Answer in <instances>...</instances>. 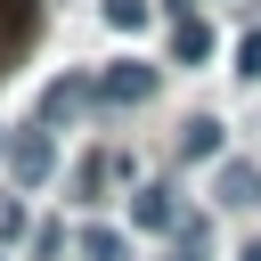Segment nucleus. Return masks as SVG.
Returning <instances> with one entry per match:
<instances>
[{
  "mask_svg": "<svg viewBox=\"0 0 261 261\" xmlns=\"http://www.w3.org/2000/svg\"><path fill=\"white\" fill-rule=\"evenodd\" d=\"M98 98H114V106H139V98H155V65H114V73L98 82Z\"/></svg>",
  "mask_w": 261,
  "mask_h": 261,
  "instance_id": "obj_1",
  "label": "nucleus"
},
{
  "mask_svg": "<svg viewBox=\"0 0 261 261\" xmlns=\"http://www.w3.org/2000/svg\"><path fill=\"white\" fill-rule=\"evenodd\" d=\"M179 155H188V163H212V155H220V122H212V114H196V122L179 130Z\"/></svg>",
  "mask_w": 261,
  "mask_h": 261,
  "instance_id": "obj_2",
  "label": "nucleus"
},
{
  "mask_svg": "<svg viewBox=\"0 0 261 261\" xmlns=\"http://www.w3.org/2000/svg\"><path fill=\"white\" fill-rule=\"evenodd\" d=\"M8 163H16V179H41V171H49V130H24V139L8 147Z\"/></svg>",
  "mask_w": 261,
  "mask_h": 261,
  "instance_id": "obj_3",
  "label": "nucleus"
},
{
  "mask_svg": "<svg viewBox=\"0 0 261 261\" xmlns=\"http://www.w3.org/2000/svg\"><path fill=\"white\" fill-rule=\"evenodd\" d=\"M204 49H212V24H204V16H179V33H171V57H188V65H196Z\"/></svg>",
  "mask_w": 261,
  "mask_h": 261,
  "instance_id": "obj_4",
  "label": "nucleus"
},
{
  "mask_svg": "<svg viewBox=\"0 0 261 261\" xmlns=\"http://www.w3.org/2000/svg\"><path fill=\"white\" fill-rule=\"evenodd\" d=\"M130 220H139V228H171L179 212H171V196H163V188H139V204H130Z\"/></svg>",
  "mask_w": 261,
  "mask_h": 261,
  "instance_id": "obj_5",
  "label": "nucleus"
},
{
  "mask_svg": "<svg viewBox=\"0 0 261 261\" xmlns=\"http://www.w3.org/2000/svg\"><path fill=\"white\" fill-rule=\"evenodd\" d=\"M33 16H41L33 0H0V49H16V41L33 33Z\"/></svg>",
  "mask_w": 261,
  "mask_h": 261,
  "instance_id": "obj_6",
  "label": "nucleus"
},
{
  "mask_svg": "<svg viewBox=\"0 0 261 261\" xmlns=\"http://www.w3.org/2000/svg\"><path fill=\"white\" fill-rule=\"evenodd\" d=\"M82 98H90V82H49V98H41V114L57 122V114H73Z\"/></svg>",
  "mask_w": 261,
  "mask_h": 261,
  "instance_id": "obj_7",
  "label": "nucleus"
},
{
  "mask_svg": "<svg viewBox=\"0 0 261 261\" xmlns=\"http://www.w3.org/2000/svg\"><path fill=\"white\" fill-rule=\"evenodd\" d=\"M253 179H261L253 163H228V171H220V196H228V204H245V196H253Z\"/></svg>",
  "mask_w": 261,
  "mask_h": 261,
  "instance_id": "obj_8",
  "label": "nucleus"
},
{
  "mask_svg": "<svg viewBox=\"0 0 261 261\" xmlns=\"http://www.w3.org/2000/svg\"><path fill=\"white\" fill-rule=\"evenodd\" d=\"M106 24H114V33H139V24H147V0H106Z\"/></svg>",
  "mask_w": 261,
  "mask_h": 261,
  "instance_id": "obj_9",
  "label": "nucleus"
},
{
  "mask_svg": "<svg viewBox=\"0 0 261 261\" xmlns=\"http://www.w3.org/2000/svg\"><path fill=\"white\" fill-rule=\"evenodd\" d=\"M82 253H90V261H122V237H114V228H90Z\"/></svg>",
  "mask_w": 261,
  "mask_h": 261,
  "instance_id": "obj_10",
  "label": "nucleus"
},
{
  "mask_svg": "<svg viewBox=\"0 0 261 261\" xmlns=\"http://www.w3.org/2000/svg\"><path fill=\"white\" fill-rule=\"evenodd\" d=\"M0 237H24V204H8V196H0Z\"/></svg>",
  "mask_w": 261,
  "mask_h": 261,
  "instance_id": "obj_11",
  "label": "nucleus"
},
{
  "mask_svg": "<svg viewBox=\"0 0 261 261\" xmlns=\"http://www.w3.org/2000/svg\"><path fill=\"white\" fill-rule=\"evenodd\" d=\"M237 57H245V73L261 82V33H245V49H237Z\"/></svg>",
  "mask_w": 261,
  "mask_h": 261,
  "instance_id": "obj_12",
  "label": "nucleus"
},
{
  "mask_svg": "<svg viewBox=\"0 0 261 261\" xmlns=\"http://www.w3.org/2000/svg\"><path fill=\"white\" fill-rule=\"evenodd\" d=\"M237 261H261V237H253V245H245V253H237Z\"/></svg>",
  "mask_w": 261,
  "mask_h": 261,
  "instance_id": "obj_13",
  "label": "nucleus"
}]
</instances>
